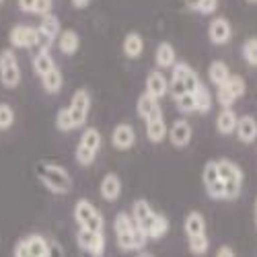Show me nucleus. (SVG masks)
Returning <instances> with one entry per match:
<instances>
[{"instance_id": "obj_7", "label": "nucleus", "mask_w": 257, "mask_h": 257, "mask_svg": "<svg viewBox=\"0 0 257 257\" xmlns=\"http://www.w3.org/2000/svg\"><path fill=\"white\" fill-rule=\"evenodd\" d=\"M0 82L7 89H15L21 82V66H19L17 54L11 48L0 52Z\"/></svg>"}, {"instance_id": "obj_37", "label": "nucleus", "mask_w": 257, "mask_h": 257, "mask_svg": "<svg viewBox=\"0 0 257 257\" xmlns=\"http://www.w3.org/2000/svg\"><path fill=\"white\" fill-rule=\"evenodd\" d=\"M56 127H58L60 132H72L74 130L72 117L68 113V107H64V109L58 111V115H56Z\"/></svg>"}, {"instance_id": "obj_35", "label": "nucleus", "mask_w": 257, "mask_h": 257, "mask_svg": "<svg viewBox=\"0 0 257 257\" xmlns=\"http://www.w3.org/2000/svg\"><path fill=\"white\" fill-rule=\"evenodd\" d=\"M187 247L194 255H204L210 249V239L208 234H200V237H191L187 239Z\"/></svg>"}, {"instance_id": "obj_18", "label": "nucleus", "mask_w": 257, "mask_h": 257, "mask_svg": "<svg viewBox=\"0 0 257 257\" xmlns=\"http://www.w3.org/2000/svg\"><path fill=\"white\" fill-rule=\"evenodd\" d=\"M99 194L105 202H115L121 196V181L115 173H107L99 183Z\"/></svg>"}, {"instance_id": "obj_23", "label": "nucleus", "mask_w": 257, "mask_h": 257, "mask_svg": "<svg viewBox=\"0 0 257 257\" xmlns=\"http://www.w3.org/2000/svg\"><path fill=\"white\" fill-rule=\"evenodd\" d=\"M56 68V62L54 58L50 56V50H39L35 56H33V70L39 78H44L48 72H52Z\"/></svg>"}, {"instance_id": "obj_44", "label": "nucleus", "mask_w": 257, "mask_h": 257, "mask_svg": "<svg viewBox=\"0 0 257 257\" xmlns=\"http://www.w3.org/2000/svg\"><path fill=\"white\" fill-rule=\"evenodd\" d=\"M70 3H72V7H74V9L82 11V9H87V7L91 5V0H70Z\"/></svg>"}, {"instance_id": "obj_13", "label": "nucleus", "mask_w": 257, "mask_h": 257, "mask_svg": "<svg viewBox=\"0 0 257 257\" xmlns=\"http://www.w3.org/2000/svg\"><path fill=\"white\" fill-rule=\"evenodd\" d=\"M173 78L179 80V82H183L185 91L191 93V95H194V93L202 87V80H200L198 72H196V70H191L185 62H177L175 66H173Z\"/></svg>"}, {"instance_id": "obj_4", "label": "nucleus", "mask_w": 257, "mask_h": 257, "mask_svg": "<svg viewBox=\"0 0 257 257\" xmlns=\"http://www.w3.org/2000/svg\"><path fill=\"white\" fill-rule=\"evenodd\" d=\"M101 144H103V138H101V132L97 127H87L82 132L80 140H78V146H76V163L80 167H89L95 163L99 151H101Z\"/></svg>"}, {"instance_id": "obj_43", "label": "nucleus", "mask_w": 257, "mask_h": 257, "mask_svg": "<svg viewBox=\"0 0 257 257\" xmlns=\"http://www.w3.org/2000/svg\"><path fill=\"white\" fill-rule=\"evenodd\" d=\"M35 3H37V0H19V9L23 13H33Z\"/></svg>"}, {"instance_id": "obj_5", "label": "nucleus", "mask_w": 257, "mask_h": 257, "mask_svg": "<svg viewBox=\"0 0 257 257\" xmlns=\"http://www.w3.org/2000/svg\"><path fill=\"white\" fill-rule=\"evenodd\" d=\"M74 220H76L78 228H84V230L103 232V228H105V220L101 216V212L84 198H80L74 206Z\"/></svg>"}, {"instance_id": "obj_17", "label": "nucleus", "mask_w": 257, "mask_h": 257, "mask_svg": "<svg viewBox=\"0 0 257 257\" xmlns=\"http://www.w3.org/2000/svg\"><path fill=\"white\" fill-rule=\"evenodd\" d=\"M208 35H210V41L212 44H216V46H224L230 41L232 37V29H230V23L226 19L218 17V19H214L210 27H208Z\"/></svg>"}, {"instance_id": "obj_6", "label": "nucleus", "mask_w": 257, "mask_h": 257, "mask_svg": "<svg viewBox=\"0 0 257 257\" xmlns=\"http://www.w3.org/2000/svg\"><path fill=\"white\" fill-rule=\"evenodd\" d=\"M50 241L41 234H27L13 249V257H48Z\"/></svg>"}, {"instance_id": "obj_11", "label": "nucleus", "mask_w": 257, "mask_h": 257, "mask_svg": "<svg viewBox=\"0 0 257 257\" xmlns=\"http://www.w3.org/2000/svg\"><path fill=\"white\" fill-rule=\"evenodd\" d=\"M76 243H78L80 251L89 253L91 257H101L103 251H105V234L103 232H93V230L78 228Z\"/></svg>"}, {"instance_id": "obj_46", "label": "nucleus", "mask_w": 257, "mask_h": 257, "mask_svg": "<svg viewBox=\"0 0 257 257\" xmlns=\"http://www.w3.org/2000/svg\"><path fill=\"white\" fill-rule=\"evenodd\" d=\"M138 257H155V255H151V253H146V251H140V253H138Z\"/></svg>"}, {"instance_id": "obj_16", "label": "nucleus", "mask_w": 257, "mask_h": 257, "mask_svg": "<svg viewBox=\"0 0 257 257\" xmlns=\"http://www.w3.org/2000/svg\"><path fill=\"white\" fill-rule=\"evenodd\" d=\"M167 138L171 140L175 148H185L191 142V125L187 119H177L173 121V125L169 127V134Z\"/></svg>"}, {"instance_id": "obj_15", "label": "nucleus", "mask_w": 257, "mask_h": 257, "mask_svg": "<svg viewBox=\"0 0 257 257\" xmlns=\"http://www.w3.org/2000/svg\"><path fill=\"white\" fill-rule=\"evenodd\" d=\"M136 111H138V115H140L144 121H151V119H159V117H163V109H161V105H159V99L151 97L148 93H144V95L138 97Z\"/></svg>"}, {"instance_id": "obj_19", "label": "nucleus", "mask_w": 257, "mask_h": 257, "mask_svg": "<svg viewBox=\"0 0 257 257\" xmlns=\"http://www.w3.org/2000/svg\"><path fill=\"white\" fill-rule=\"evenodd\" d=\"M146 93L151 97H155V99H161L169 93V82H167V78L163 76L161 70H153L146 76Z\"/></svg>"}, {"instance_id": "obj_14", "label": "nucleus", "mask_w": 257, "mask_h": 257, "mask_svg": "<svg viewBox=\"0 0 257 257\" xmlns=\"http://www.w3.org/2000/svg\"><path fill=\"white\" fill-rule=\"evenodd\" d=\"M136 142V132L130 123H117L111 134V144L117 151H130Z\"/></svg>"}, {"instance_id": "obj_26", "label": "nucleus", "mask_w": 257, "mask_h": 257, "mask_svg": "<svg viewBox=\"0 0 257 257\" xmlns=\"http://www.w3.org/2000/svg\"><path fill=\"white\" fill-rule=\"evenodd\" d=\"M237 123H239V115L234 113L232 109H222L216 117V130L224 136L232 134L234 130H237Z\"/></svg>"}, {"instance_id": "obj_36", "label": "nucleus", "mask_w": 257, "mask_h": 257, "mask_svg": "<svg viewBox=\"0 0 257 257\" xmlns=\"http://www.w3.org/2000/svg\"><path fill=\"white\" fill-rule=\"evenodd\" d=\"M15 123V109L9 103H0V132L11 130Z\"/></svg>"}, {"instance_id": "obj_22", "label": "nucleus", "mask_w": 257, "mask_h": 257, "mask_svg": "<svg viewBox=\"0 0 257 257\" xmlns=\"http://www.w3.org/2000/svg\"><path fill=\"white\" fill-rule=\"evenodd\" d=\"M177 60V54H175V48L169 44V41H163V44L157 46V52H155V62L159 68H173Z\"/></svg>"}, {"instance_id": "obj_20", "label": "nucleus", "mask_w": 257, "mask_h": 257, "mask_svg": "<svg viewBox=\"0 0 257 257\" xmlns=\"http://www.w3.org/2000/svg\"><path fill=\"white\" fill-rule=\"evenodd\" d=\"M237 138L243 142V144H251L257 140V119L253 115H243L239 117V123H237Z\"/></svg>"}, {"instance_id": "obj_2", "label": "nucleus", "mask_w": 257, "mask_h": 257, "mask_svg": "<svg viewBox=\"0 0 257 257\" xmlns=\"http://www.w3.org/2000/svg\"><path fill=\"white\" fill-rule=\"evenodd\" d=\"M35 175L41 181L48 191L58 196H66L68 191L72 189V177L70 173L64 167L56 165V163H48V161H41L35 165Z\"/></svg>"}, {"instance_id": "obj_12", "label": "nucleus", "mask_w": 257, "mask_h": 257, "mask_svg": "<svg viewBox=\"0 0 257 257\" xmlns=\"http://www.w3.org/2000/svg\"><path fill=\"white\" fill-rule=\"evenodd\" d=\"M130 216L134 218V222L138 224V228L146 234V232H148V228H151V226H153V222H155L157 212L153 210V206L148 204L146 200H136V202H134V206H132Z\"/></svg>"}, {"instance_id": "obj_28", "label": "nucleus", "mask_w": 257, "mask_h": 257, "mask_svg": "<svg viewBox=\"0 0 257 257\" xmlns=\"http://www.w3.org/2000/svg\"><path fill=\"white\" fill-rule=\"evenodd\" d=\"M167 134H169V127H167V123H165L163 117L146 121V136H148V140H151V142L161 144L167 138Z\"/></svg>"}, {"instance_id": "obj_29", "label": "nucleus", "mask_w": 257, "mask_h": 257, "mask_svg": "<svg viewBox=\"0 0 257 257\" xmlns=\"http://www.w3.org/2000/svg\"><path fill=\"white\" fill-rule=\"evenodd\" d=\"M208 78H210L212 84H216V87H222V84L230 78V70H228V66H226L224 62L214 60V62L210 64V68H208Z\"/></svg>"}, {"instance_id": "obj_1", "label": "nucleus", "mask_w": 257, "mask_h": 257, "mask_svg": "<svg viewBox=\"0 0 257 257\" xmlns=\"http://www.w3.org/2000/svg\"><path fill=\"white\" fill-rule=\"evenodd\" d=\"M113 232L121 251H142L148 241L146 234L138 228V224L127 212H119L113 218Z\"/></svg>"}, {"instance_id": "obj_8", "label": "nucleus", "mask_w": 257, "mask_h": 257, "mask_svg": "<svg viewBox=\"0 0 257 257\" xmlns=\"http://www.w3.org/2000/svg\"><path fill=\"white\" fill-rule=\"evenodd\" d=\"M89 109H91V95L87 89H78L72 99H70V105H68V113L72 117V123L74 127H80L84 125L89 117Z\"/></svg>"}, {"instance_id": "obj_9", "label": "nucleus", "mask_w": 257, "mask_h": 257, "mask_svg": "<svg viewBox=\"0 0 257 257\" xmlns=\"http://www.w3.org/2000/svg\"><path fill=\"white\" fill-rule=\"evenodd\" d=\"M202 181H204V187H206V194H208L212 200H224V185H222L220 175H218V165H216V161H208V163L204 165Z\"/></svg>"}, {"instance_id": "obj_34", "label": "nucleus", "mask_w": 257, "mask_h": 257, "mask_svg": "<svg viewBox=\"0 0 257 257\" xmlns=\"http://www.w3.org/2000/svg\"><path fill=\"white\" fill-rule=\"evenodd\" d=\"M241 52H243V58L249 66H257V37H247L243 41Z\"/></svg>"}, {"instance_id": "obj_10", "label": "nucleus", "mask_w": 257, "mask_h": 257, "mask_svg": "<svg viewBox=\"0 0 257 257\" xmlns=\"http://www.w3.org/2000/svg\"><path fill=\"white\" fill-rule=\"evenodd\" d=\"M9 41L13 48L29 50L39 44V31L37 27H31V25H15L9 33Z\"/></svg>"}, {"instance_id": "obj_33", "label": "nucleus", "mask_w": 257, "mask_h": 257, "mask_svg": "<svg viewBox=\"0 0 257 257\" xmlns=\"http://www.w3.org/2000/svg\"><path fill=\"white\" fill-rule=\"evenodd\" d=\"M222 87H224L234 99L243 97V95H245V89H247V87H245V80H243L241 76H237V74H230V78L222 84Z\"/></svg>"}, {"instance_id": "obj_30", "label": "nucleus", "mask_w": 257, "mask_h": 257, "mask_svg": "<svg viewBox=\"0 0 257 257\" xmlns=\"http://www.w3.org/2000/svg\"><path fill=\"white\" fill-rule=\"evenodd\" d=\"M41 84H44V91L54 95V93H60L62 91V84H64V76L58 68H54L52 72H48L44 78H41Z\"/></svg>"}, {"instance_id": "obj_49", "label": "nucleus", "mask_w": 257, "mask_h": 257, "mask_svg": "<svg viewBox=\"0 0 257 257\" xmlns=\"http://www.w3.org/2000/svg\"><path fill=\"white\" fill-rule=\"evenodd\" d=\"M0 3H5V0H0Z\"/></svg>"}, {"instance_id": "obj_47", "label": "nucleus", "mask_w": 257, "mask_h": 257, "mask_svg": "<svg viewBox=\"0 0 257 257\" xmlns=\"http://www.w3.org/2000/svg\"><path fill=\"white\" fill-rule=\"evenodd\" d=\"M255 226H257V200H255Z\"/></svg>"}, {"instance_id": "obj_25", "label": "nucleus", "mask_w": 257, "mask_h": 257, "mask_svg": "<svg viewBox=\"0 0 257 257\" xmlns=\"http://www.w3.org/2000/svg\"><path fill=\"white\" fill-rule=\"evenodd\" d=\"M37 31H39V35H44L46 39H50V41H54L62 31H60V19L56 17V15H46V17H41V21H39V27H37Z\"/></svg>"}, {"instance_id": "obj_40", "label": "nucleus", "mask_w": 257, "mask_h": 257, "mask_svg": "<svg viewBox=\"0 0 257 257\" xmlns=\"http://www.w3.org/2000/svg\"><path fill=\"white\" fill-rule=\"evenodd\" d=\"M216 9H218V0H202L200 7H198V13L210 15V13H214Z\"/></svg>"}, {"instance_id": "obj_45", "label": "nucleus", "mask_w": 257, "mask_h": 257, "mask_svg": "<svg viewBox=\"0 0 257 257\" xmlns=\"http://www.w3.org/2000/svg\"><path fill=\"white\" fill-rule=\"evenodd\" d=\"M183 3L191 9V11H198V7H200V3H202V0H183Z\"/></svg>"}, {"instance_id": "obj_39", "label": "nucleus", "mask_w": 257, "mask_h": 257, "mask_svg": "<svg viewBox=\"0 0 257 257\" xmlns=\"http://www.w3.org/2000/svg\"><path fill=\"white\" fill-rule=\"evenodd\" d=\"M52 7H54V0H37L33 13L39 15V17H46V15L52 13Z\"/></svg>"}, {"instance_id": "obj_24", "label": "nucleus", "mask_w": 257, "mask_h": 257, "mask_svg": "<svg viewBox=\"0 0 257 257\" xmlns=\"http://www.w3.org/2000/svg\"><path fill=\"white\" fill-rule=\"evenodd\" d=\"M58 48H60L62 54H66V56L76 54V50L80 48V37H78V33L72 31V29L62 31L60 37H58Z\"/></svg>"}, {"instance_id": "obj_48", "label": "nucleus", "mask_w": 257, "mask_h": 257, "mask_svg": "<svg viewBox=\"0 0 257 257\" xmlns=\"http://www.w3.org/2000/svg\"><path fill=\"white\" fill-rule=\"evenodd\" d=\"M247 3H251V5H257V0H247Z\"/></svg>"}, {"instance_id": "obj_31", "label": "nucleus", "mask_w": 257, "mask_h": 257, "mask_svg": "<svg viewBox=\"0 0 257 257\" xmlns=\"http://www.w3.org/2000/svg\"><path fill=\"white\" fill-rule=\"evenodd\" d=\"M167 232H169V220H167V216H163V214H159V212H157L153 226L148 228V232H146V239L157 241V239H163Z\"/></svg>"}, {"instance_id": "obj_38", "label": "nucleus", "mask_w": 257, "mask_h": 257, "mask_svg": "<svg viewBox=\"0 0 257 257\" xmlns=\"http://www.w3.org/2000/svg\"><path fill=\"white\" fill-rule=\"evenodd\" d=\"M175 103H177V109L181 113H194L196 111V101H194V95L191 93H185V95L177 97Z\"/></svg>"}, {"instance_id": "obj_41", "label": "nucleus", "mask_w": 257, "mask_h": 257, "mask_svg": "<svg viewBox=\"0 0 257 257\" xmlns=\"http://www.w3.org/2000/svg\"><path fill=\"white\" fill-rule=\"evenodd\" d=\"M48 257H64V247L58 241H50V255Z\"/></svg>"}, {"instance_id": "obj_27", "label": "nucleus", "mask_w": 257, "mask_h": 257, "mask_svg": "<svg viewBox=\"0 0 257 257\" xmlns=\"http://www.w3.org/2000/svg\"><path fill=\"white\" fill-rule=\"evenodd\" d=\"M121 48H123L125 58H130V60L138 58V56L142 54V50H144L142 35H140V33H136V31L127 33V35H125V39H123V46H121Z\"/></svg>"}, {"instance_id": "obj_21", "label": "nucleus", "mask_w": 257, "mask_h": 257, "mask_svg": "<svg viewBox=\"0 0 257 257\" xmlns=\"http://www.w3.org/2000/svg\"><path fill=\"white\" fill-rule=\"evenodd\" d=\"M183 230L187 234V239L206 234V218H204V214L198 212V210L189 212L187 216H185V220H183Z\"/></svg>"}, {"instance_id": "obj_3", "label": "nucleus", "mask_w": 257, "mask_h": 257, "mask_svg": "<svg viewBox=\"0 0 257 257\" xmlns=\"http://www.w3.org/2000/svg\"><path fill=\"white\" fill-rule=\"evenodd\" d=\"M218 165V175L224 185V200H237L243 189V171L237 163L230 159H220L216 161Z\"/></svg>"}, {"instance_id": "obj_32", "label": "nucleus", "mask_w": 257, "mask_h": 257, "mask_svg": "<svg viewBox=\"0 0 257 257\" xmlns=\"http://www.w3.org/2000/svg\"><path fill=\"white\" fill-rule=\"evenodd\" d=\"M194 101H196V111L198 113H208L212 109V93L204 87V84L194 93Z\"/></svg>"}, {"instance_id": "obj_42", "label": "nucleus", "mask_w": 257, "mask_h": 257, "mask_svg": "<svg viewBox=\"0 0 257 257\" xmlns=\"http://www.w3.org/2000/svg\"><path fill=\"white\" fill-rule=\"evenodd\" d=\"M214 257H237V253H234V249L230 245H222V247H218V251Z\"/></svg>"}]
</instances>
